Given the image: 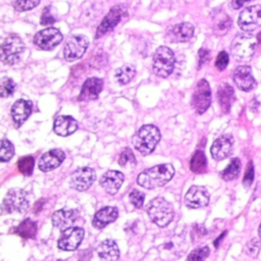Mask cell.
I'll use <instances>...</instances> for the list:
<instances>
[{
	"label": "cell",
	"mask_w": 261,
	"mask_h": 261,
	"mask_svg": "<svg viewBox=\"0 0 261 261\" xmlns=\"http://www.w3.org/2000/svg\"><path fill=\"white\" fill-rule=\"evenodd\" d=\"M258 40L249 34L238 35L231 43V54L238 61H248L256 51Z\"/></svg>",
	"instance_id": "cell-4"
},
{
	"label": "cell",
	"mask_w": 261,
	"mask_h": 261,
	"mask_svg": "<svg viewBox=\"0 0 261 261\" xmlns=\"http://www.w3.org/2000/svg\"><path fill=\"white\" fill-rule=\"evenodd\" d=\"M144 200H145V195L138 190H134L129 194V201L136 208H142L144 204Z\"/></svg>",
	"instance_id": "cell-40"
},
{
	"label": "cell",
	"mask_w": 261,
	"mask_h": 261,
	"mask_svg": "<svg viewBox=\"0 0 261 261\" xmlns=\"http://www.w3.org/2000/svg\"><path fill=\"white\" fill-rule=\"evenodd\" d=\"M218 103L224 113H227L234 101V91L232 87L226 83L221 84L217 90Z\"/></svg>",
	"instance_id": "cell-27"
},
{
	"label": "cell",
	"mask_w": 261,
	"mask_h": 261,
	"mask_svg": "<svg viewBox=\"0 0 261 261\" xmlns=\"http://www.w3.org/2000/svg\"><path fill=\"white\" fill-rule=\"evenodd\" d=\"M151 220L160 227L168 225L173 219V208L165 199L158 197L151 200L146 208Z\"/></svg>",
	"instance_id": "cell-3"
},
{
	"label": "cell",
	"mask_w": 261,
	"mask_h": 261,
	"mask_svg": "<svg viewBox=\"0 0 261 261\" xmlns=\"http://www.w3.org/2000/svg\"><path fill=\"white\" fill-rule=\"evenodd\" d=\"M103 89V81L98 77H90L83 84L79 95L80 101H92L98 98Z\"/></svg>",
	"instance_id": "cell-22"
},
{
	"label": "cell",
	"mask_w": 261,
	"mask_h": 261,
	"mask_svg": "<svg viewBox=\"0 0 261 261\" xmlns=\"http://www.w3.org/2000/svg\"><path fill=\"white\" fill-rule=\"evenodd\" d=\"M77 128L76 120L69 115H60L58 116L53 125V130L55 134L61 137H66L73 134Z\"/></svg>",
	"instance_id": "cell-24"
},
{
	"label": "cell",
	"mask_w": 261,
	"mask_h": 261,
	"mask_svg": "<svg viewBox=\"0 0 261 261\" xmlns=\"http://www.w3.org/2000/svg\"><path fill=\"white\" fill-rule=\"evenodd\" d=\"M118 163L120 166H125L127 164L132 165V166H135L137 161H136V158H135V155L133 153V151L129 149V148H125L119 155V158H118Z\"/></svg>",
	"instance_id": "cell-37"
},
{
	"label": "cell",
	"mask_w": 261,
	"mask_h": 261,
	"mask_svg": "<svg viewBox=\"0 0 261 261\" xmlns=\"http://www.w3.org/2000/svg\"><path fill=\"white\" fill-rule=\"evenodd\" d=\"M125 13V8L122 5H116L110 9V11L106 14V16L101 21L100 25L97 29L95 38H101L106 33L112 31L114 27L120 21L122 15Z\"/></svg>",
	"instance_id": "cell-14"
},
{
	"label": "cell",
	"mask_w": 261,
	"mask_h": 261,
	"mask_svg": "<svg viewBox=\"0 0 261 261\" xmlns=\"http://www.w3.org/2000/svg\"><path fill=\"white\" fill-rule=\"evenodd\" d=\"M209 51L206 49H201L199 51V67H201L204 63H206L209 60Z\"/></svg>",
	"instance_id": "cell-44"
},
{
	"label": "cell",
	"mask_w": 261,
	"mask_h": 261,
	"mask_svg": "<svg viewBox=\"0 0 261 261\" xmlns=\"http://www.w3.org/2000/svg\"><path fill=\"white\" fill-rule=\"evenodd\" d=\"M89 45V40L84 35L70 36L63 47V55L67 61L80 59L86 52Z\"/></svg>",
	"instance_id": "cell-8"
},
{
	"label": "cell",
	"mask_w": 261,
	"mask_h": 261,
	"mask_svg": "<svg viewBox=\"0 0 261 261\" xmlns=\"http://www.w3.org/2000/svg\"><path fill=\"white\" fill-rule=\"evenodd\" d=\"M194 35V27L190 22H181L167 29L166 39L170 43L188 42Z\"/></svg>",
	"instance_id": "cell-16"
},
{
	"label": "cell",
	"mask_w": 261,
	"mask_h": 261,
	"mask_svg": "<svg viewBox=\"0 0 261 261\" xmlns=\"http://www.w3.org/2000/svg\"><path fill=\"white\" fill-rule=\"evenodd\" d=\"M24 49V45L17 35H8L1 45V61L7 65L17 63Z\"/></svg>",
	"instance_id": "cell-5"
},
{
	"label": "cell",
	"mask_w": 261,
	"mask_h": 261,
	"mask_svg": "<svg viewBox=\"0 0 261 261\" xmlns=\"http://www.w3.org/2000/svg\"><path fill=\"white\" fill-rule=\"evenodd\" d=\"M28 193L18 188L11 189L7 192L2 202V211L4 213H23L29 208Z\"/></svg>",
	"instance_id": "cell-7"
},
{
	"label": "cell",
	"mask_w": 261,
	"mask_h": 261,
	"mask_svg": "<svg viewBox=\"0 0 261 261\" xmlns=\"http://www.w3.org/2000/svg\"><path fill=\"white\" fill-rule=\"evenodd\" d=\"M118 217V210L115 207H104L100 209L93 218V226L103 228L111 222H114Z\"/></svg>",
	"instance_id": "cell-25"
},
{
	"label": "cell",
	"mask_w": 261,
	"mask_h": 261,
	"mask_svg": "<svg viewBox=\"0 0 261 261\" xmlns=\"http://www.w3.org/2000/svg\"><path fill=\"white\" fill-rule=\"evenodd\" d=\"M84 238V229L81 227H70L62 231L58 240V248L64 251L77 249Z\"/></svg>",
	"instance_id": "cell-13"
},
{
	"label": "cell",
	"mask_w": 261,
	"mask_h": 261,
	"mask_svg": "<svg viewBox=\"0 0 261 261\" xmlns=\"http://www.w3.org/2000/svg\"><path fill=\"white\" fill-rule=\"evenodd\" d=\"M160 141V132L153 124H145L137 130L133 137V146L142 155H149L153 152Z\"/></svg>",
	"instance_id": "cell-2"
},
{
	"label": "cell",
	"mask_w": 261,
	"mask_h": 261,
	"mask_svg": "<svg viewBox=\"0 0 261 261\" xmlns=\"http://www.w3.org/2000/svg\"><path fill=\"white\" fill-rule=\"evenodd\" d=\"M40 0H14L13 7L17 11H27L35 8Z\"/></svg>",
	"instance_id": "cell-38"
},
{
	"label": "cell",
	"mask_w": 261,
	"mask_h": 261,
	"mask_svg": "<svg viewBox=\"0 0 261 261\" xmlns=\"http://www.w3.org/2000/svg\"><path fill=\"white\" fill-rule=\"evenodd\" d=\"M253 179H254V166H253V162L250 161L246 168V172H245L244 179H243V185L245 187H250L251 184L253 182Z\"/></svg>",
	"instance_id": "cell-42"
},
{
	"label": "cell",
	"mask_w": 261,
	"mask_h": 261,
	"mask_svg": "<svg viewBox=\"0 0 261 261\" xmlns=\"http://www.w3.org/2000/svg\"><path fill=\"white\" fill-rule=\"evenodd\" d=\"M209 202V194L204 187L193 186L185 196V204L193 209L206 206Z\"/></svg>",
	"instance_id": "cell-17"
},
{
	"label": "cell",
	"mask_w": 261,
	"mask_h": 261,
	"mask_svg": "<svg viewBox=\"0 0 261 261\" xmlns=\"http://www.w3.org/2000/svg\"><path fill=\"white\" fill-rule=\"evenodd\" d=\"M97 253L103 261H116L119 257V250L113 240L103 241L97 248Z\"/></svg>",
	"instance_id": "cell-26"
},
{
	"label": "cell",
	"mask_w": 261,
	"mask_h": 261,
	"mask_svg": "<svg viewBox=\"0 0 261 261\" xmlns=\"http://www.w3.org/2000/svg\"><path fill=\"white\" fill-rule=\"evenodd\" d=\"M62 41V34L55 28H47L38 32L34 38V43L42 50H51Z\"/></svg>",
	"instance_id": "cell-11"
},
{
	"label": "cell",
	"mask_w": 261,
	"mask_h": 261,
	"mask_svg": "<svg viewBox=\"0 0 261 261\" xmlns=\"http://www.w3.org/2000/svg\"><path fill=\"white\" fill-rule=\"evenodd\" d=\"M77 218V211L73 209H60L53 213L52 223L61 231L72 227Z\"/></svg>",
	"instance_id": "cell-20"
},
{
	"label": "cell",
	"mask_w": 261,
	"mask_h": 261,
	"mask_svg": "<svg viewBox=\"0 0 261 261\" xmlns=\"http://www.w3.org/2000/svg\"><path fill=\"white\" fill-rule=\"evenodd\" d=\"M228 61H229L228 54H227L225 51H221V52H219V54H218L217 57H216L215 66H216V68H217L218 70H223V69H225V67L227 66Z\"/></svg>",
	"instance_id": "cell-41"
},
{
	"label": "cell",
	"mask_w": 261,
	"mask_h": 261,
	"mask_svg": "<svg viewBox=\"0 0 261 261\" xmlns=\"http://www.w3.org/2000/svg\"><path fill=\"white\" fill-rule=\"evenodd\" d=\"M240 170H241V161L239 158H233L231 159L227 167L222 170L220 175L224 180H232L236 177H238Z\"/></svg>",
	"instance_id": "cell-32"
},
{
	"label": "cell",
	"mask_w": 261,
	"mask_h": 261,
	"mask_svg": "<svg viewBox=\"0 0 261 261\" xmlns=\"http://www.w3.org/2000/svg\"><path fill=\"white\" fill-rule=\"evenodd\" d=\"M210 250L207 246L193 250L187 257V261H205L209 256Z\"/></svg>",
	"instance_id": "cell-35"
},
{
	"label": "cell",
	"mask_w": 261,
	"mask_h": 261,
	"mask_svg": "<svg viewBox=\"0 0 261 261\" xmlns=\"http://www.w3.org/2000/svg\"><path fill=\"white\" fill-rule=\"evenodd\" d=\"M174 53L166 46L159 47L153 56V72L160 77H167L174 67Z\"/></svg>",
	"instance_id": "cell-6"
},
{
	"label": "cell",
	"mask_w": 261,
	"mask_h": 261,
	"mask_svg": "<svg viewBox=\"0 0 261 261\" xmlns=\"http://www.w3.org/2000/svg\"><path fill=\"white\" fill-rule=\"evenodd\" d=\"M211 104V91L206 80L202 79L197 84L192 97V105L198 114L204 113Z\"/></svg>",
	"instance_id": "cell-9"
},
{
	"label": "cell",
	"mask_w": 261,
	"mask_h": 261,
	"mask_svg": "<svg viewBox=\"0 0 261 261\" xmlns=\"http://www.w3.org/2000/svg\"><path fill=\"white\" fill-rule=\"evenodd\" d=\"M124 179V175L117 170H108L100 178L101 187L110 195L118 192Z\"/></svg>",
	"instance_id": "cell-21"
},
{
	"label": "cell",
	"mask_w": 261,
	"mask_h": 261,
	"mask_svg": "<svg viewBox=\"0 0 261 261\" xmlns=\"http://www.w3.org/2000/svg\"><path fill=\"white\" fill-rule=\"evenodd\" d=\"M34 165H35V161L32 156L22 157L17 162V168H18L19 172L25 176H29L33 173Z\"/></svg>",
	"instance_id": "cell-33"
},
{
	"label": "cell",
	"mask_w": 261,
	"mask_h": 261,
	"mask_svg": "<svg viewBox=\"0 0 261 261\" xmlns=\"http://www.w3.org/2000/svg\"><path fill=\"white\" fill-rule=\"evenodd\" d=\"M238 24L245 32H252L261 27V5L244 8L239 15Z\"/></svg>",
	"instance_id": "cell-10"
},
{
	"label": "cell",
	"mask_w": 261,
	"mask_h": 261,
	"mask_svg": "<svg viewBox=\"0 0 261 261\" xmlns=\"http://www.w3.org/2000/svg\"><path fill=\"white\" fill-rule=\"evenodd\" d=\"M33 109V102L30 100L19 99L14 102L11 108V116L16 127H19L30 116Z\"/></svg>",
	"instance_id": "cell-23"
},
{
	"label": "cell",
	"mask_w": 261,
	"mask_h": 261,
	"mask_svg": "<svg viewBox=\"0 0 261 261\" xmlns=\"http://www.w3.org/2000/svg\"><path fill=\"white\" fill-rule=\"evenodd\" d=\"M260 247H261V244L257 239L251 240L247 244V254L252 257H256L260 251Z\"/></svg>",
	"instance_id": "cell-43"
},
{
	"label": "cell",
	"mask_w": 261,
	"mask_h": 261,
	"mask_svg": "<svg viewBox=\"0 0 261 261\" xmlns=\"http://www.w3.org/2000/svg\"><path fill=\"white\" fill-rule=\"evenodd\" d=\"M249 1H253V0H231L230 6H231L233 9H239V8H241L245 3L249 2Z\"/></svg>",
	"instance_id": "cell-45"
},
{
	"label": "cell",
	"mask_w": 261,
	"mask_h": 261,
	"mask_svg": "<svg viewBox=\"0 0 261 261\" xmlns=\"http://www.w3.org/2000/svg\"><path fill=\"white\" fill-rule=\"evenodd\" d=\"M136 74V68L132 64H124L118 67L114 72V77L119 85L128 84Z\"/></svg>",
	"instance_id": "cell-29"
},
{
	"label": "cell",
	"mask_w": 261,
	"mask_h": 261,
	"mask_svg": "<svg viewBox=\"0 0 261 261\" xmlns=\"http://www.w3.org/2000/svg\"><path fill=\"white\" fill-rule=\"evenodd\" d=\"M56 21V16L53 12V7L51 6H46L43 9L42 12V16H41V24L42 25H48V24H52Z\"/></svg>",
	"instance_id": "cell-39"
},
{
	"label": "cell",
	"mask_w": 261,
	"mask_h": 261,
	"mask_svg": "<svg viewBox=\"0 0 261 261\" xmlns=\"http://www.w3.org/2000/svg\"><path fill=\"white\" fill-rule=\"evenodd\" d=\"M96 173L90 167H82L76 169L70 176V187L79 192L87 191L95 181Z\"/></svg>",
	"instance_id": "cell-12"
},
{
	"label": "cell",
	"mask_w": 261,
	"mask_h": 261,
	"mask_svg": "<svg viewBox=\"0 0 261 261\" xmlns=\"http://www.w3.org/2000/svg\"><path fill=\"white\" fill-rule=\"evenodd\" d=\"M259 237H260V239H261V224H260V226H259Z\"/></svg>",
	"instance_id": "cell-46"
},
{
	"label": "cell",
	"mask_w": 261,
	"mask_h": 261,
	"mask_svg": "<svg viewBox=\"0 0 261 261\" xmlns=\"http://www.w3.org/2000/svg\"><path fill=\"white\" fill-rule=\"evenodd\" d=\"M57 261H62V260H57Z\"/></svg>",
	"instance_id": "cell-47"
},
{
	"label": "cell",
	"mask_w": 261,
	"mask_h": 261,
	"mask_svg": "<svg viewBox=\"0 0 261 261\" xmlns=\"http://www.w3.org/2000/svg\"><path fill=\"white\" fill-rule=\"evenodd\" d=\"M233 138L230 135H223L217 138L210 149L211 155L215 160H222L226 158L232 149Z\"/></svg>",
	"instance_id": "cell-19"
},
{
	"label": "cell",
	"mask_w": 261,
	"mask_h": 261,
	"mask_svg": "<svg viewBox=\"0 0 261 261\" xmlns=\"http://www.w3.org/2000/svg\"><path fill=\"white\" fill-rule=\"evenodd\" d=\"M14 155L13 145L6 139L1 141V150H0V160L2 162L9 161Z\"/></svg>",
	"instance_id": "cell-34"
},
{
	"label": "cell",
	"mask_w": 261,
	"mask_h": 261,
	"mask_svg": "<svg viewBox=\"0 0 261 261\" xmlns=\"http://www.w3.org/2000/svg\"><path fill=\"white\" fill-rule=\"evenodd\" d=\"M65 158V153L60 149H53L41 156L38 167L43 172H48L58 167Z\"/></svg>",
	"instance_id": "cell-18"
},
{
	"label": "cell",
	"mask_w": 261,
	"mask_h": 261,
	"mask_svg": "<svg viewBox=\"0 0 261 261\" xmlns=\"http://www.w3.org/2000/svg\"><path fill=\"white\" fill-rule=\"evenodd\" d=\"M206 167H207V160H206L205 153L201 150L196 151L193 154L192 159L190 161L191 170L195 173H202V172H205Z\"/></svg>",
	"instance_id": "cell-30"
},
{
	"label": "cell",
	"mask_w": 261,
	"mask_h": 261,
	"mask_svg": "<svg viewBox=\"0 0 261 261\" xmlns=\"http://www.w3.org/2000/svg\"><path fill=\"white\" fill-rule=\"evenodd\" d=\"M15 83L13 82L12 79L10 77H3L1 81V86H0V95L2 98L8 97L12 95V93L15 90Z\"/></svg>",
	"instance_id": "cell-36"
},
{
	"label": "cell",
	"mask_w": 261,
	"mask_h": 261,
	"mask_svg": "<svg viewBox=\"0 0 261 261\" xmlns=\"http://www.w3.org/2000/svg\"><path fill=\"white\" fill-rule=\"evenodd\" d=\"M174 174V168L169 163L159 164L142 171L137 178L139 186L152 190L167 184Z\"/></svg>",
	"instance_id": "cell-1"
},
{
	"label": "cell",
	"mask_w": 261,
	"mask_h": 261,
	"mask_svg": "<svg viewBox=\"0 0 261 261\" xmlns=\"http://www.w3.org/2000/svg\"><path fill=\"white\" fill-rule=\"evenodd\" d=\"M232 79L237 87L245 92L253 90L257 83L252 74V69L248 65H240L236 68L232 74Z\"/></svg>",
	"instance_id": "cell-15"
},
{
	"label": "cell",
	"mask_w": 261,
	"mask_h": 261,
	"mask_svg": "<svg viewBox=\"0 0 261 261\" xmlns=\"http://www.w3.org/2000/svg\"><path fill=\"white\" fill-rule=\"evenodd\" d=\"M14 232L22 239H34L37 233V223L32 219L27 218L15 227Z\"/></svg>",
	"instance_id": "cell-28"
},
{
	"label": "cell",
	"mask_w": 261,
	"mask_h": 261,
	"mask_svg": "<svg viewBox=\"0 0 261 261\" xmlns=\"http://www.w3.org/2000/svg\"><path fill=\"white\" fill-rule=\"evenodd\" d=\"M231 19L230 17L225 13H220L215 17L213 30L216 35H224L228 32V30L231 27Z\"/></svg>",
	"instance_id": "cell-31"
}]
</instances>
